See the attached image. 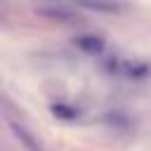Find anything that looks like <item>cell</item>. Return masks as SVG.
Masks as SVG:
<instances>
[{
	"mask_svg": "<svg viewBox=\"0 0 151 151\" xmlns=\"http://www.w3.org/2000/svg\"><path fill=\"white\" fill-rule=\"evenodd\" d=\"M106 68L116 76H123V78H149L151 76V66L144 64V61H130V59H109L106 61Z\"/></svg>",
	"mask_w": 151,
	"mask_h": 151,
	"instance_id": "6da1fadb",
	"label": "cell"
},
{
	"mask_svg": "<svg viewBox=\"0 0 151 151\" xmlns=\"http://www.w3.org/2000/svg\"><path fill=\"white\" fill-rule=\"evenodd\" d=\"M35 14L50 19V21H61V24H68V21H76L78 19V12L76 7L66 5V2H42V5H35Z\"/></svg>",
	"mask_w": 151,
	"mask_h": 151,
	"instance_id": "7a4b0ae2",
	"label": "cell"
},
{
	"mask_svg": "<svg viewBox=\"0 0 151 151\" xmlns=\"http://www.w3.org/2000/svg\"><path fill=\"white\" fill-rule=\"evenodd\" d=\"M73 45H76L80 52L92 54V57H99V54L104 52V47H106L104 38H101V35H94V33H80V35H76V38H73Z\"/></svg>",
	"mask_w": 151,
	"mask_h": 151,
	"instance_id": "3957f363",
	"label": "cell"
},
{
	"mask_svg": "<svg viewBox=\"0 0 151 151\" xmlns=\"http://www.w3.org/2000/svg\"><path fill=\"white\" fill-rule=\"evenodd\" d=\"M73 5L92 9V12H104V14H120V12H125V5L120 0H73Z\"/></svg>",
	"mask_w": 151,
	"mask_h": 151,
	"instance_id": "277c9868",
	"label": "cell"
},
{
	"mask_svg": "<svg viewBox=\"0 0 151 151\" xmlns=\"http://www.w3.org/2000/svg\"><path fill=\"white\" fill-rule=\"evenodd\" d=\"M9 125H12V132H14V137H17V139H19V142H21V144L28 149V151H42V149H40V144L33 139V134H31V132H28L24 125H19L17 120H9Z\"/></svg>",
	"mask_w": 151,
	"mask_h": 151,
	"instance_id": "5b68a950",
	"label": "cell"
},
{
	"mask_svg": "<svg viewBox=\"0 0 151 151\" xmlns=\"http://www.w3.org/2000/svg\"><path fill=\"white\" fill-rule=\"evenodd\" d=\"M52 111H54V116H59V118H76V116H78L76 109H68V106H61V104H54Z\"/></svg>",
	"mask_w": 151,
	"mask_h": 151,
	"instance_id": "8992f818",
	"label": "cell"
}]
</instances>
